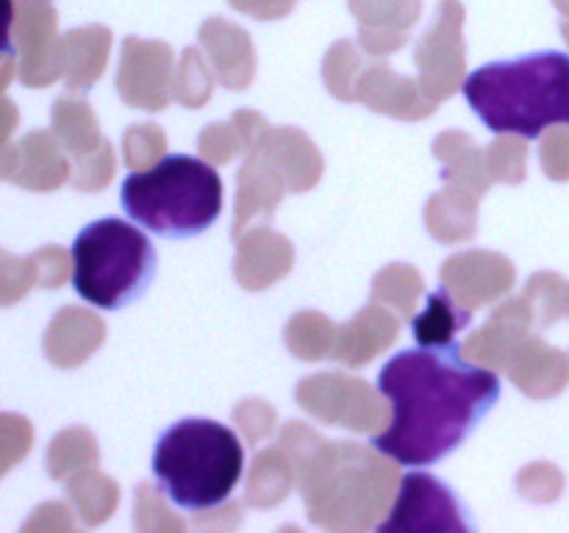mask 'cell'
I'll list each match as a JSON object with an SVG mask.
<instances>
[{"label":"cell","instance_id":"cell-1","mask_svg":"<svg viewBox=\"0 0 569 533\" xmlns=\"http://www.w3.org/2000/svg\"><path fill=\"white\" fill-rule=\"evenodd\" d=\"M378 389L395 414L372 444L400 466H431L456 453L503 392L500 378L470 364L456 342L400 350L383 364Z\"/></svg>","mask_w":569,"mask_h":533},{"label":"cell","instance_id":"cell-2","mask_svg":"<svg viewBox=\"0 0 569 533\" xmlns=\"http://www.w3.org/2000/svg\"><path fill=\"white\" fill-rule=\"evenodd\" d=\"M461 89L495 133L537 139L550 125H569V56L561 50L478 67Z\"/></svg>","mask_w":569,"mask_h":533},{"label":"cell","instance_id":"cell-3","mask_svg":"<svg viewBox=\"0 0 569 533\" xmlns=\"http://www.w3.org/2000/svg\"><path fill=\"white\" fill-rule=\"evenodd\" d=\"M150 466L176 509L211 511L242 481V439L222 422L187 416L161 433Z\"/></svg>","mask_w":569,"mask_h":533},{"label":"cell","instance_id":"cell-4","mask_svg":"<svg viewBox=\"0 0 569 533\" xmlns=\"http://www.w3.org/2000/svg\"><path fill=\"white\" fill-rule=\"evenodd\" d=\"M120 203L137 225L170 239L209 231L222 211V181L211 164L187 153L126 175Z\"/></svg>","mask_w":569,"mask_h":533},{"label":"cell","instance_id":"cell-5","mask_svg":"<svg viewBox=\"0 0 569 533\" xmlns=\"http://www.w3.org/2000/svg\"><path fill=\"white\" fill-rule=\"evenodd\" d=\"M156 248L137 222L103 217L72 242V289L94 309H122L148 292Z\"/></svg>","mask_w":569,"mask_h":533},{"label":"cell","instance_id":"cell-6","mask_svg":"<svg viewBox=\"0 0 569 533\" xmlns=\"http://www.w3.org/2000/svg\"><path fill=\"white\" fill-rule=\"evenodd\" d=\"M470 322V311L459 309L445 292L428 294V305L415 320V339L420 344L456 342L459 328Z\"/></svg>","mask_w":569,"mask_h":533},{"label":"cell","instance_id":"cell-7","mask_svg":"<svg viewBox=\"0 0 569 533\" xmlns=\"http://www.w3.org/2000/svg\"><path fill=\"white\" fill-rule=\"evenodd\" d=\"M11 26H14V0H0V56H14Z\"/></svg>","mask_w":569,"mask_h":533}]
</instances>
